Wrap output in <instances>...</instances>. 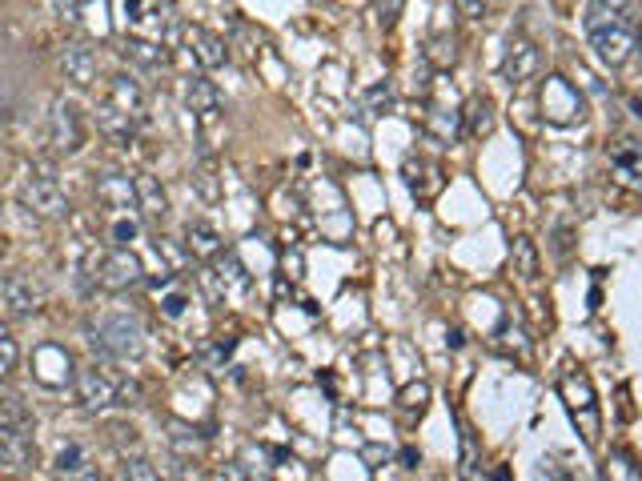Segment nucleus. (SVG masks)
Masks as SVG:
<instances>
[{"mask_svg":"<svg viewBox=\"0 0 642 481\" xmlns=\"http://www.w3.org/2000/svg\"><path fill=\"white\" fill-rule=\"evenodd\" d=\"M639 52H642V49H639Z\"/></svg>","mask_w":642,"mask_h":481,"instance_id":"obj_41","label":"nucleus"},{"mask_svg":"<svg viewBox=\"0 0 642 481\" xmlns=\"http://www.w3.org/2000/svg\"><path fill=\"white\" fill-rule=\"evenodd\" d=\"M586 40L606 69H622L639 49V4L634 0H591Z\"/></svg>","mask_w":642,"mask_h":481,"instance_id":"obj_1","label":"nucleus"},{"mask_svg":"<svg viewBox=\"0 0 642 481\" xmlns=\"http://www.w3.org/2000/svg\"><path fill=\"white\" fill-rule=\"evenodd\" d=\"M510 261H514V273H519L522 281H534V277L543 273V261H538V249H534L531 237H519V241H514Z\"/></svg>","mask_w":642,"mask_h":481,"instance_id":"obj_25","label":"nucleus"},{"mask_svg":"<svg viewBox=\"0 0 642 481\" xmlns=\"http://www.w3.org/2000/svg\"><path fill=\"white\" fill-rule=\"evenodd\" d=\"M462 124H466V133L478 136V141L495 133V105H490V97L474 93V97L462 105Z\"/></svg>","mask_w":642,"mask_h":481,"instance_id":"obj_22","label":"nucleus"},{"mask_svg":"<svg viewBox=\"0 0 642 481\" xmlns=\"http://www.w3.org/2000/svg\"><path fill=\"white\" fill-rule=\"evenodd\" d=\"M52 9H57V16H61V21H69V25H76V21H81V0H52Z\"/></svg>","mask_w":642,"mask_h":481,"instance_id":"obj_37","label":"nucleus"},{"mask_svg":"<svg viewBox=\"0 0 642 481\" xmlns=\"http://www.w3.org/2000/svg\"><path fill=\"white\" fill-rule=\"evenodd\" d=\"M16 365H21V346H16L13 329L0 321V377H4V373H13Z\"/></svg>","mask_w":642,"mask_h":481,"instance_id":"obj_29","label":"nucleus"},{"mask_svg":"<svg viewBox=\"0 0 642 481\" xmlns=\"http://www.w3.org/2000/svg\"><path fill=\"white\" fill-rule=\"evenodd\" d=\"M61 76L73 88H93L100 76L97 52L85 49V45H69V49L61 52Z\"/></svg>","mask_w":642,"mask_h":481,"instance_id":"obj_15","label":"nucleus"},{"mask_svg":"<svg viewBox=\"0 0 642 481\" xmlns=\"http://www.w3.org/2000/svg\"><path fill=\"white\" fill-rule=\"evenodd\" d=\"M430 64H438V69H450V64L457 61V49H454V37H433L430 40Z\"/></svg>","mask_w":642,"mask_h":481,"instance_id":"obj_33","label":"nucleus"},{"mask_svg":"<svg viewBox=\"0 0 642 481\" xmlns=\"http://www.w3.org/2000/svg\"><path fill=\"white\" fill-rule=\"evenodd\" d=\"M193 185H198V193L205 201H217V169H213L210 157H205L198 169H193Z\"/></svg>","mask_w":642,"mask_h":481,"instance_id":"obj_31","label":"nucleus"},{"mask_svg":"<svg viewBox=\"0 0 642 481\" xmlns=\"http://www.w3.org/2000/svg\"><path fill=\"white\" fill-rule=\"evenodd\" d=\"M97 205L105 217L112 213H141L136 209V181L129 173H105L97 181Z\"/></svg>","mask_w":642,"mask_h":481,"instance_id":"obj_12","label":"nucleus"},{"mask_svg":"<svg viewBox=\"0 0 642 481\" xmlns=\"http://www.w3.org/2000/svg\"><path fill=\"white\" fill-rule=\"evenodd\" d=\"M454 9L469 21H482L486 16V0H454Z\"/></svg>","mask_w":642,"mask_h":481,"instance_id":"obj_38","label":"nucleus"},{"mask_svg":"<svg viewBox=\"0 0 642 481\" xmlns=\"http://www.w3.org/2000/svg\"><path fill=\"white\" fill-rule=\"evenodd\" d=\"M213 265H217V277H222V285H229V289H246V285H249L246 265L237 261L234 249H225L222 257H213Z\"/></svg>","mask_w":642,"mask_h":481,"instance_id":"obj_28","label":"nucleus"},{"mask_svg":"<svg viewBox=\"0 0 642 481\" xmlns=\"http://www.w3.org/2000/svg\"><path fill=\"white\" fill-rule=\"evenodd\" d=\"M76 394H81V406H85L88 413H100V409L117 406L121 389H117V382H112L105 370L85 365V370H76Z\"/></svg>","mask_w":642,"mask_h":481,"instance_id":"obj_10","label":"nucleus"},{"mask_svg":"<svg viewBox=\"0 0 642 481\" xmlns=\"http://www.w3.org/2000/svg\"><path fill=\"white\" fill-rule=\"evenodd\" d=\"M124 478H136V481H157L160 478V469L148 461V457L133 454V457H124V469H121Z\"/></svg>","mask_w":642,"mask_h":481,"instance_id":"obj_32","label":"nucleus"},{"mask_svg":"<svg viewBox=\"0 0 642 481\" xmlns=\"http://www.w3.org/2000/svg\"><path fill=\"white\" fill-rule=\"evenodd\" d=\"M33 377L40 385H49V389H64L69 382H76V370H73V358H69V349L64 346H37L33 353Z\"/></svg>","mask_w":642,"mask_h":481,"instance_id":"obj_9","label":"nucleus"},{"mask_svg":"<svg viewBox=\"0 0 642 481\" xmlns=\"http://www.w3.org/2000/svg\"><path fill=\"white\" fill-rule=\"evenodd\" d=\"M457 124H462V112L457 109H438V105H433L430 117H426V129H430L438 141H445V145H454Z\"/></svg>","mask_w":642,"mask_h":481,"instance_id":"obj_27","label":"nucleus"},{"mask_svg":"<svg viewBox=\"0 0 642 481\" xmlns=\"http://www.w3.org/2000/svg\"><path fill=\"white\" fill-rule=\"evenodd\" d=\"M630 109H634V117L642 121V100H630Z\"/></svg>","mask_w":642,"mask_h":481,"instance_id":"obj_39","label":"nucleus"},{"mask_svg":"<svg viewBox=\"0 0 642 481\" xmlns=\"http://www.w3.org/2000/svg\"><path fill=\"white\" fill-rule=\"evenodd\" d=\"M25 201L33 205V213H40V217H49V221H57V217H69V193L61 189V181L52 173H33L25 181Z\"/></svg>","mask_w":642,"mask_h":481,"instance_id":"obj_8","label":"nucleus"},{"mask_svg":"<svg viewBox=\"0 0 642 481\" xmlns=\"http://www.w3.org/2000/svg\"><path fill=\"white\" fill-rule=\"evenodd\" d=\"M124 61L136 64L141 73H160V69H169V52L153 37H129L124 40Z\"/></svg>","mask_w":642,"mask_h":481,"instance_id":"obj_20","label":"nucleus"},{"mask_svg":"<svg viewBox=\"0 0 642 481\" xmlns=\"http://www.w3.org/2000/svg\"><path fill=\"white\" fill-rule=\"evenodd\" d=\"M49 141L57 153L64 157H73L81 153L88 141V124H85V112L76 109L73 100H52V112H49Z\"/></svg>","mask_w":642,"mask_h":481,"instance_id":"obj_5","label":"nucleus"},{"mask_svg":"<svg viewBox=\"0 0 642 481\" xmlns=\"http://www.w3.org/2000/svg\"><path fill=\"white\" fill-rule=\"evenodd\" d=\"M105 100H109L112 109L129 112L133 121H141V117H145V88H141V81H136V76H129V73L112 76Z\"/></svg>","mask_w":642,"mask_h":481,"instance_id":"obj_17","label":"nucleus"},{"mask_svg":"<svg viewBox=\"0 0 642 481\" xmlns=\"http://www.w3.org/2000/svg\"><path fill=\"white\" fill-rule=\"evenodd\" d=\"M189 52H193V61H198L201 69H210V73L229 61V45H225V37H217V33H210V28H189Z\"/></svg>","mask_w":642,"mask_h":481,"instance_id":"obj_18","label":"nucleus"},{"mask_svg":"<svg viewBox=\"0 0 642 481\" xmlns=\"http://www.w3.org/2000/svg\"><path fill=\"white\" fill-rule=\"evenodd\" d=\"M402 177H406L409 193L418 201H430L438 189H442V169L433 165V160L418 157V153H409L406 165H402Z\"/></svg>","mask_w":642,"mask_h":481,"instance_id":"obj_16","label":"nucleus"},{"mask_svg":"<svg viewBox=\"0 0 642 481\" xmlns=\"http://www.w3.org/2000/svg\"><path fill=\"white\" fill-rule=\"evenodd\" d=\"M0 209H4V205H0Z\"/></svg>","mask_w":642,"mask_h":481,"instance_id":"obj_40","label":"nucleus"},{"mask_svg":"<svg viewBox=\"0 0 642 481\" xmlns=\"http://www.w3.org/2000/svg\"><path fill=\"white\" fill-rule=\"evenodd\" d=\"M558 394H562V401H567L570 418L579 421L582 418V437L586 442H598V401H594V385L586 373L570 370L562 382H558Z\"/></svg>","mask_w":642,"mask_h":481,"instance_id":"obj_4","label":"nucleus"},{"mask_svg":"<svg viewBox=\"0 0 642 481\" xmlns=\"http://www.w3.org/2000/svg\"><path fill=\"white\" fill-rule=\"evenodd\" d=\"M93 346L105 353V358L117 361H136L145 353V334H141V321L129 317V313H109L93 325Z\"/></svg>","mask_w":642,"mask_h":481,"instance_id":"obj_2","label":"nucleus"},{"mask_svg":"<svg viewBox=\"0 0 642 481\" xmlns=\"http://www.w3.org/2000/svg\"><path fill=\"white\" fill-rule=\"evenodd\" d=\"M538 109H543L546 121L562 124V129L586 121V97L562 73H550L543 81V88H538Z\"/></svg>","mask_w":642,"mask_h":481,"instance_id":"obj_3","label":"nucleus"},{"mask_svg":"<svg viewBox=\"0 0 642 481\" xmlns=\"http://www.w3.org/2000/svg\"><path fill=\"white\" fill-rule=\"evenodd\" d=\"M181 97H186V109L198 117V121H213V117H222L225 100H222V88L205 81V76H189L186 88H181Z\"/></svg>","mask_w":642,"mask_h":481,"instance_id":"obj_14","label":"nucleus"},{"mask_svg":"<svg viewBox=\"0 0 642 481\" xmlns=\"http://www.w3.org/2000/svg\"><path fill=\"white\" fill-rule=\"evenodd\" d=\"M0 418L16 421V425H25V430H33V425H37V421H33V413L21 406V397H0Z\"/></svg>","mask_w":642,"mask_h":481,"instance_id":"obj_34","label":"nucleus"},{"mask_svg":"<svg viewBox=\"0 0 642 481\" xmlns=\"http://www.w3.org/2000/svg\"><path fill=\"white\" fill-rule=\"evenodd\" d=\"M85 449H81V445H64L61 454H57V461H52V473H69V478H73V473H85ZM88 478V473H85Z\"/></svg>","mask_w":642,"mask_h":481,"instance_id":"obj_30","label":"nucleus"},{"mask_svg":"<svg viewBox=\"0 0 642 481\" xmlns=\"http://www.w3.org/2000/svg\"><path fill=\"white\" fill-rule=\"evenodd\" d=\"M610 165H615V173L630 185H642V141H618L610 148Z\"/></svg>","mask_w":642,"mask_h":481,"instance_id":"obj_23","label":"nucleus"},{"mask_svg":"<svg viewBox=\"0 0 642 481\" xmlns=\"http://www.w3.org/2000/svg\"><path fill=\"white\" fill-rule=\"evenodd\" d=\"M97 129L105 136H112V141H129V136H133V129H136V121L129 117V112L112 109L109 100H100V105H97Z\"/></svg>","mask_w":642,"mask_h":481,"instance_id":"obj_24","label":"nucleus"},{"mask_svg":"<svg viewBox=\"0 0 642 481\" xmlns=\"http://www.w3.org/2000/svg\"><path fill=\"white\" fill-rule=\"evenodd\" d=\"M538 69H543L538 45H534L531 37L514 33V37L507 40V57H502V81H507L510 88H519V85H526V81H534Z\"/></svg>","mask_w":642,"mask_h":481,"instance_id":"obj_7","label":"nucleus"},{"mask_svg":"<svg viewBox=\"0 0 642 481\" xmlns=\"http://www.w3.org/2000/svg\"><path fill=\"white\" fill-rule=\"evenodd\" d=\"M366 100H370V105H373L378 112L394 109V93H390V85H373L370 93H366Z\"/></svg>","mask_w":642,"mask_h":481,"instance_id":"obj_36","label":"nucleus"},{"mask_svg":"<svg viewBox=\"0 0 642 481\" xmlns=\"http://www.w3.org/2000/svg\"><path fill=\"white\" fill-rule=\"evenodd\" d=\"M0 305L9 309L13 317H33L40 309V293L37 285L21 277V273H9V277H0Z\"/></svg>","mask_w":642,"mask_h":481,"instance_id":"obj_13","label":"nucleus"},{"mask_svg":"<svg viewBox=\"0 0 642 481\" xmlns=\"http://www.w3.org/2000/svg\"><path fill=\"white\" fill-rule=\"evenodd\" d=\"M145 281V265L136 253L129 249H109V257L100 261V285L112 289V293H121V289H133V285Z\"/></svg>","mask_w":642,"mask_h":481,"instance_id":"obj_11","label":"nucleus"},{"mask_svg":"<svg viewBox=\"0 0 642 481\" xmlns=\"http://www.w3.org/2000/svg\"><path fill=\"white\" fill-rule=\"evenodd\" d=\"M133 181H136V209H141V217L165 221L169 217V193H165V185L153 173H136Z\"/></svg>","mask_w":642,"mask_h":481,"instance_id":"obj_19","label":"nucleus"},{"mask_svg":"<svg viewBox=\"0 0 642 481\" xmlns=\"http://www.w3.org/2000/svg\"><path fill=\"white\" fill-rule=\"evenodd\" d=\"M141 237V217L136 213H112L109 217V249H129Z\"/></svg>","mask_w":642,"mask_h":481,"instance_id":"obj_26","label":"nucleus"},{"mask_svg":"<svg viewBox=\"0 0 642 481\" xmlns=\"http://www.w3.org/2000/svg\"><path fill=\"white\" fill-rule=\"evenodd\" d=\"M33 466H37L33 430L0 418V469H9V473H28Z\"/></svg>","mask_w":642,"mask_h":481,"instance_id":"obj_6","label":"nucleus"},{"mask_svg":"<svg viewBox=\"0 0 642 481\" xmlns=\"http://www.w3.org/2000/svg\"><path fill=\"white\" fill-rule=\"evenodd\" d=\"M186 249L193 253L198 261H213V257H222L225 253V241H222V233L213 229V225H205V221H193L186 229Z\"/></svg>","mask_w":642,"mask_h":481,"instance_id":"obj_21","label":"nucleus"},{"mask_svg":"<svg viewBox=\"0 0 642 481\" xmlns=\"http://www.w3.org/2000/svg\"><path fill=\"white\" fill-rule=\"evenodd\" d=\"M397 16H402V0H378V25L394 28Z\"/></svg>","mask_w":642,"mask_h":481,"instance_id":"obj_35","label":"nucleus"}]
</instances>
